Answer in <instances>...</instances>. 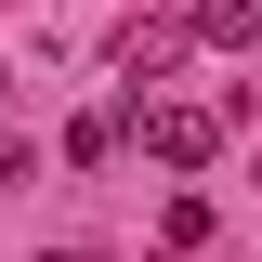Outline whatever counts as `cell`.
<instances>
[{
    "label": "cell",
    "mask_w": 262,
    "mask_h": 262,
    "mask_svg": "<svg viewBox=\"0 0 262 262\" xmlns=\"http://www.w3.org/2000/svg\"><path fill=\"white\" fill-rule=\"evenodd\" d=\"M0 105H13V66H0Z\"/></svg>",
    "instance_id": "5"
},
{
    "label": "cell",
    "mask_w": 262,
    "mask_h": 262,
    "mask_svg": "<svg viewBox=\"0 0 262 262\" xmlns=\"http://www.w3.org/2000/svg\"><path fill=\"white\" fill-rule=\"evenodd\" d=\"M118 144H131V105H92V118L66 131V158H79V170H105V158H118Z\"/></svg>",
    "instance_id": "4"
},
{
    "label": "cell",
    "mask_w": 262,
    "mask_h": 262,
    "mask_svg": "<svg viewBox=\"0 0 262 262\" xmlns=\"http://www.w3.org/2000/svg\"><path fill=\"white\" fill-rule=\"evenodd\" d=\"M131 118H144V158H158V170H196L210 144H223V118H210V105H131Z\"/></svg>",
    "instance_id": "1"
},
{
    "label": "cell",
    "mask_w": 262,
    "mask_h": 262,
    "mask_svg": "<svg viewBox=\"0 0 262 262\" xmlns=\"http://www.w3.org/2000/svg\"><path fill=\"white\" fill-rule=\"evenodd\" d=\"M184 53H196L184 27H131V39H118V105H144V92H158V79H170Z\"/></svg>",
    "instance_id": "2"
},
{
    "label": "cell",
    "mask_w": 262,
    "mask_h": 262,
    "mask_svg": "<svg viewBox=\"0 0 262 262\" xmlns=\"http://www.w3.org/2000/svg\"><path fill=\"white\" fill-rule=\"evenodd\" d=\"M184 39H210V53H236V39H262V0H196Z\"/></svg>",
    "instance_id": "3"
}]
</instances>
